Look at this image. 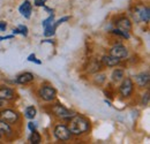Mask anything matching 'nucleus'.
<instances>
[{
    "mask_svg": "<svg viewBox=\"0 0 150 144\" xmlns=\"http://www.w3.org/2000/svg\"><path fill=\"white\" fill-rule=\"evenodd\" d=\"M149 74L148 73H140L135 76V83L140 88H147L149 85Z\"/></svg>",
    "mask_w": 150,
    "mask_h": 144,
    "instance_id": "13",
    "label": "nucleus"
},
{
    "mask_svg": "<svg viewBox=\"0 0 150 144\" xmlns=\"http://www.w3.org/2000/svg\"><path fill=\"white\" fill-rule=\"evenodd\" d=\"M38 97L44 100V102H53L57 98V90L52 87V85H49V84H44L42 85L37 91Z\"/></svg>",
    "mask_w": 150,
    "mask_h": 144,
    "instance_id": "2",
    "label": "nucleus"
},
{
    "mask_svg": "<svg viewBox=\"0 0 150 144\" xmlns=\"http://www.w3.org/2000/svg\"><path fill=\"white\" fill-rule=\"evenodd\" d=\"M137 14H139V18L142 22L144 23H149L150 21V9L149 7L147 6H142V7H139L137 9Z\"/></svg>",
    "mask_w": 150,
    "mask_h": 144,
    "instance_id": "14",
    "label": "nucleus"
},
{
    "mask_svg": "<svg viewBox=\"0 0 150 144\" xmlns=\"http://www.w3.org/2000/svg\"><path fill=\"white\" fill-rule=\"evenodd\" d=\"M28 128H29V130H30V131H34V130H36V129H37V125H36V122L30 121V122L28 124Z\"/></svg>",
    "mask_w": 150,
    "mask_h": 144,
    "instance_id": "28",
    "label": "nucleus"
},
{
    "mask_svg": "<svg viewBox=\"0 0 150 144\" xmlns=\"http://www.w3.org/2000/svg\"><path fill=\"white\" fill-rule=\"evenodd\" d=\"M134 91V82L131 77H124L119 85V93L122 98H129Z\"/></svg>",
    "mask_w": 150,
    "mask_h": 144,
    "instance_id": "6",
    "label": "nucleus"
},
{
    "mask_svg": "<svg viewBox=\"0 0 150 144\" xmlns=\"http://www.w3.org/2000/svg\"><path fill=\"white\" fill-rule=\"evenodd\" d=\"M15 98H16V93L13 89L8 87H0V99L5 102H9V100H14Z\"/></svg>",
    "mask_w": 150,
    "mask_h": 144,
    "instance_id": "9",
    "label": "nucleus"
},
{
    "mask_svg": "<svg viewBox=\"0 0 150 144\" xmlns=\"http://www.w3.org/2000/svg\"><path fill=\"white\" fill-rule=\"evenodd\" d=\"M34 80H35V76H34L33 73L24 72L16 76L15 82H16L18 84H29V83L34 82Z\"/></svg>",
    "mask_w": 150,
    "mask_h": 144,
    "instance_id": "11",
    "label": "nucleus"
},
{
    "mask_svg": "<svg viewBox=\"0 0 150 144\" xmlns=\"http://www.w3.org/2000/svg\"><path fill=\"white\" fill-rule=\"evenodd\" d=\"M7 28V23L4 21H0V31H5Z\"/></svg>",
    "mask_w": 150,
    "mask_h": 144,
    "instance_id": "29",
    "label": "nucleus"
},
{
    "mask_svg": "<svg viewBox=\"0 0 150 144\" xmlns=\"http://www.w3.org/2000/svg\"><path fill=\"white\" fill-rule=\"evenodd\" d=\"M69 18H71V16H64V18H59L58 21H56V22L53 23V27H54V28H56V29H57V28H58V27H59L60 24H62L64 22H66V21H68Z\"/></svg>",
    "mask_w": 150,
    "mask_h": 144,
    "instance_id": "24",
    "label": "nucleus"
},
{
    "mask_svg": "<svg viewBox=\"0 0 150 144\" xmlns=\"http://www.w3.org/2000/svg\"><path fill=\"white\" fill-rule=\"evenodd\" d=\"M4 103H5V100L0 99V107H2V106H4Z\"/></svg>",
    "mask_w": 150,
    "mask_h": 144,
    "instance_id": "31",
    "label": "nucleus"
},
{
    "mask_svg": "<svg viewBox=\"0 0 150 144\" xmlns=\"http://www.w3.org/2000/svg\"><path fill=\"white\" fill-rule=\"evenodd\" d=\"M53 23H54V14H51L49 18H45V20L42 22V25H43V28H45V27L51 25V24H53Z\"/></svg>",
    "mask_w": 150,
    "mask_h": 144,
    "instance_id": "21",
    "label": "nucleus"
},
{
    "mask_svg": "<svg viewBox=\"0 0 150 144\" xmlns=\"http://www.w3.org/2000/svg\"><path fill=\"white\" fill-rule=\"evenodd\" d=\"M53 134H54V137L57 140L61 141V142H67L73 136L71 130L68 129V126H66L64 124H58L53 129Z\"/></svg>",
    "mask_w": 150,
    "mask_h": 144,
    "instance_id": "4",
    "label": "nucleus"
},
{
    "mask_svg": "<svg viewBox=\"0 0 150 144\" xmlns=\"http://www.w3.org/2000/svg\"><path fill=\"white\" fill-rule=\"evenodd\" d=\"M102 67H103V65H102L100 61H98L97 59H93V60H90L87 71L90 74H96V73H98L102 69Z\"/></svg>",
    "mask_w": 150,
    "mask_h": 144,
    "instance_id": "15",
    "label": "nucleus"
},
{
    "mask_svg": "<svg viewBox=\"0 0 150 144\" xmlns=\"http://www.w3.org/2000/svg\"><path fill=\"white\" fill-rule=\"evenodd\" d=\"M112 34H113V35H117V36L122 37V38H125V39H129V38H131L129 32L124 31V30H120V29H117V28H115V29H113Z\"/></svg>",
    "mask_w": 150,
    "mask_h": 144,
    "instance_id": "20",
    "label": "nucleus"
},
{
    "mask_svg": "<svg viewBox=\"0 0 150 144\" xmlns=\"http://www.w3.org/2000/svg\"><path fill=\"white\" fill-rule=\"evenodd\" d=\"M29 142L31 144H39L42 142V136L37 130L31 131V135L29 136Z\"/></svg>",
    "mask_w": 150,
    "mask_h": 144,
    "instance_id": "19",
    "label": "nucleus"
},
{
    "mask_svg": "<svg viewBox=\"0 0 150 144\" xmlns=\"http://www.w3.org/2000/svg\"><path fill=\"white\" fill-rule=\"evenodd\" d=\"M51 112L53 113L54 116H57L58 119H61V120H69L74 115V113L71 109L65 107L60 103H57L54 105H52L51 106Z\"/></svg>",
    "mask_w": 150,
    "mask_h": 144,
    "instance_id": "3",
    "label": "nucleus"
},
{
    "mask_svg": "<svg viewBox=\"0 0 150 144\" xmlns=\"http://www.w3.org/2000/svg\"><path fill=\"white\" fill-rule=\"evenodd\" d=\"M105 80H106V76L104 74H99L95 77V83L96 84H103L105 82Z\"/></svg>",
    "mask_w": 150,
    "mask_h": 144,
    "instance_id": "23",
    "label": "nucleus"
},
{
    "mask_svg": "<svg viewBox=\"0 0 150 144\" xmlns=\"http://www.w3.org/2000/svg\"><path fill=\"white\" fill-rule=\"evenodd\" d=\"M36 114H37V109H36V107H35L34 105L27 106L25 109H24V116H25L27 119H29V120L35 119Z\"/></svg>",
    "mask_w": 150,
    "mask_h": 144,
    "instance_id": "18",
    "label": "nucleus"
},
{
    "mask_svg": "<svg viewBox=\"0 0 150 144\" xmlns=\"http://www.w3.org/2000/svg\"><path fill=\"white\" fill-rule=\"evenodd\" d=\"M14 37V35H8V36H0V42L5 40V39H12Z\"/></svg>",
    "mask_w": 150,
    "mask_h": 144,
    "instance_id": "30",
    "label": "nucleus"
},
{
    "mask_svg": "<svg viewBox=\"0 0 150 144\" xmlns=\"http://www.w3.org/2000/svg\"><path fill=\"white\" fill-rule=\"evenodd\" d=\"M110 54L119 58V59H125V58L128 56V50L122 44H115V45H113L112 47H111Z\"/></svg>",
    "mask_w": 150,
    "mask_h": 144,
    "instance_id": "7",
    "label": "nucleus"
},
{
    "mask_svg": "<svg viewBox=\"0 0 150 144\" xmlns=\"http://www.w3.org/2000/svg\"><path fill=\"white\" fill-rule=\"evenodd\" d=\"M46 4V0H34V5L36 7H44Z\"/></svg>",
    "mask_w": 150,
    "mask_h": 144,
    "instance_id": "27",
    "label": "nucleus"
},
{
    "mask_svg": "<svg viewBox=\"0 0 150 144\" xmlns=\"http://www.w3.org/2000/svg\"><path fill=\"white\" fill-rule=\"evenodd\" d=\"M149 104V91H147L143 96H142V100H141V105L147 106Z\"/></svg>",
    "mask_w": 150,
    "mask_h": 144,
    "instance_id": "25",
    "label": "nucleus"
},
{
    "mask_svg": "<svg viewBox=\"0 0 150 144\" xmlns=\"http://www.w3.org/2000/svg\"><path fill=\"white\" fill-rule=\"evenodd\" d=\"M0 131H1V134H4L5 136H8V137H12L14 135L12 125H9L8 122H5L2 120H0Z\"/></svg>",
    "mask_w": 150,
    "mask_h": 144,
    "instance_id": "16",
    "label": "nucleus"
},
{
    "mask_svg": "<svg viewBox=\"0 0 150 144\" xmlns=\"http://www.w3.org/2000/svg\"><path fill=\"white\" fill-rule=\"evenodd\" d=\"M125 77V71L124 69H120V68H117L114 69L111 74V80H112L113 83H119L124 80Z\"/></svg>",
    "mask_w": 150,
    "mask_h": 144,
    "instance_id": "17",
    "label": "nucleus"
},
{
    "mask_svg": "<svg viewBox=\"0 0 150 144\" xmlns=\"http://www.w3.org/2000/svg\"><path fill=\"white\" fill-rule=\"evenodd\" d=\"M18 31H19V35H22V36L24 37L28 36V28H27V25L20 24L19 27H18Z\"/></svg>",
    "mask_w": 150,
    "mask_h": 144,
    "instance_id": "22",
    "label": "nucleus"
},
{
    "mask_svg": "<svg viewBox=\"0 0 150 144\" xmlns=\"http://www.w3.org/2000/svg\"><path fill=\"white\" fill-rule=\"evenodd\" d=\"M120 61H121V59H119V58H117V56H114V55H111V54H105V55H103L102 59H100L102 65H103L104 67H109V68L118 66V65L120 64Z\"/></svg>",
    "mask_w": 150,
    "mask_h": 144,
    "instance_id": "8",
    "label": "nucleus"
},
{
    "mask_svg": "<svg viewBox=\"0 0 150 144\" xmlns=\"http://www.w3.org/2000/svg\"><path fill=\"white\" fill-rule=\"evenodd\" d=\"M1 137H2V134H1V131H0V140H1Z\"/></svg>",
    "mask_w": 150,
    "mask_h": 144,
    "instance_id": "32",
    "label": "nucleus"
},
{
    "mask_svg": "<svg viewBox=\"0 0 150 144\" xmlns=\"http://www.w3.org/2000/svg\"><path fill=\"white\" fill-rule=\"evenodd\" d=\"M68 129L71 130L72 135L81 136L90 130V121L82 114H74L69 119Z\"/></svg>",
    "mask_w": 150,
    "mask_h": 144,
    "instance_id": "1",
    "label": "nucleus"
},
{
    "mask_svg": "<svg viewBox=\"0 0 150 144\" xmlns=\"http://www.w3.org/2000/svg\"><path fill=\"white\" fill-rule=\"evenodd\" d=\"M27 60H28V61H30V62H35V64H37V65H42V61L36 59V54L35 53L30 54V55L27 58Z\"/></svg>",
    "mask_w": 150,
    "mask_h": 144,
    "instance_id": "26",
    "label": "nucleus"
},
{
    "mask_svg": "<svg viewBox=\"0 0 150 144\" xmlns=\"http://www.w3.org/2000/svg\"><path fill=\"white\" fill-rule=\"evenodd\" d=\"M0 120L8 122L9 125H15L20 121V114L11 108H5L0 111Z\"/></svg>",
    "mask_w": 150,
    "mask_h": 144,
    "instance_id": "5",
    "label": "nucleus"
},
{
    "mask_svg": "<svg viewBox=\"0 0 150 144\" xmlns=\"http://www.w3.org/2000/svg\"><path fill=\"white\" fill-rule=\"evenodd\" d=\"M115 27H117V29H120V30H124V31H127V32L132 31V22L131 20L126 18V16L118 18L115 21Z\"/></svg>",
    "mask_w": 150,
    "mask_h": 144,
    "instance_id": "10",
    "label": "nucleus"
},
{
    "mask_svg": "<svg viewBox=\"0 0 150 144\" xmlns=\"http://www.w3.org/2000/svg\"><path fill=\"white\" fill-rule=\"evenodd\" d=\"M19 12L21 13L22 16H24L25 18H30L31 12H33V5L30 4L29 0H24L21 4V6L19 7Z\"/></svg>",
    "mask_w": 150,
    "mask_h": 144,
    "instance_id": "12",
    "label": "nucleus"
}]
</instances>
